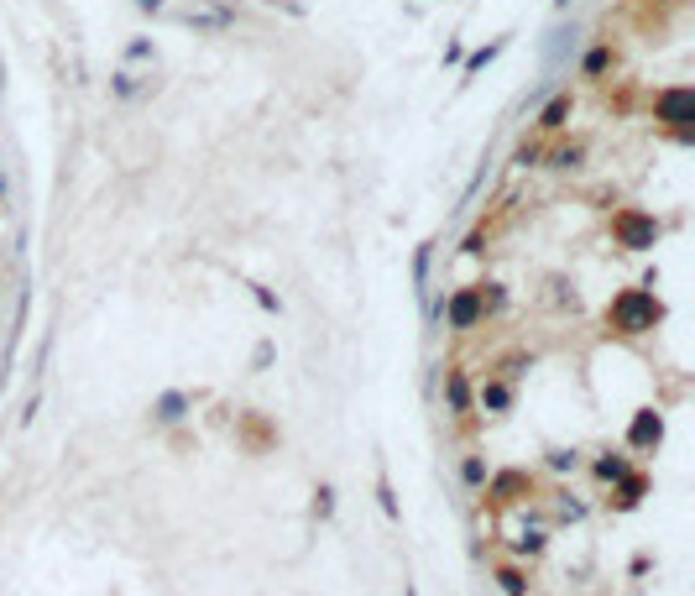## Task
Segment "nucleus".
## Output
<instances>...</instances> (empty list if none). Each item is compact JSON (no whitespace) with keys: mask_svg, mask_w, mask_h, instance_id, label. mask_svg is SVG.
<instances>
[{"mask_svg":"<svg viewBox=\"0 0 695 596\" xmlns=\"http://www.w3.org/2000/svg\"><path fill=\"white\" fill-rule=\"evenodd\" d=\"M664 325V298L638 283V288H622L612 304H607V330L622 335V340H643V335H654Z\"/></svg>","mask_w":695,"mask_h":596,"instance_id":"nucleus-1","label":"nucleus"},{"mask_svg":"<svg viewBox=\"0 0 695 596\" xmlns=\"http://www.w3.org/2000/svg\"><path fill=\"white\" fill-rule=\"evenodd\" d=\"M607 236L622 251H654L664 241V220L648 215V210H638V204H617L612 220H607Z\"/></svg>","mask_w":695,"mask_h":596,"instance_id":"nucleus-2","label":"nucleus"},{"mask_svg":"<svg viewBox=\"0 0 695 596\" xmlns=\"http://www.w3.org/2000/svg\"><path fill=\"white\" fill-rule=\"evenodd\" d=\"M528 497H539V476L534 471H523V466H492V476L481 481V502L492 513H513V508H523Z\"/></svg>","mask_w":695,"mask_h":596,"instance_id":"nucleus-3","label":"nucleus"},{"mask_svg":"<svg viewBox=\"0 0 695 596\" xmlns=\"http://www.w3.org/2000/svg\"><path fill=\"white\" fill-rule=\"evenodd\" d=\"M654 121L675 136V142H695V131H690V121H695V95H690V84H669V89H659L654 95Z\"/></svg>","mask_w":695,"mask_h":596,"instance_id":"nucleus-4","label":"nucleus"},{"mask_svg":"<svg viewBox=\"0 0 695 596\" xmlns=\"http://www.w3.org/2000/svg\"><path fill=\"white\" fill-rule=\"evenodd\" d=\"M178 27H194V32H204V37H220V32H230L236 27V6L230 0H189V6H173L168 11Z\"/></svg>","mask_w":695,"mask_h":596,"instance_id":"nucleus-5","label":"nucleus"},{"mask_svg":"<svg viewBox=\"0 0 695 596\" xmlns=\"http://www.w3.org/2000/svg\"><path fill=\"white\" fill-rule=\"evenodd\" d=\"M486 325V304H481V283H466L445 298V330L450 335H471Z\"/></svg>","mask_w":695,"mask_h":596,"instance_id":"nucleus-6","label":"nucleus"},{"mask_svg":"<svg viewBox=\"0 0 695 596\" xmlns=\"http://www.w3.org/2000/svg\"><path fill=\"white\" fill-rule=\"evenodd\" d=\"M439 372H445V382H439V393H445V414L460 419V424H471L476 419V382H471V372L460 361L439 366Z\"/></svg>","mask_w":695,"mask_h":596,"instance_id":"nucleus-7","label":"nucleus"},{"mask_svg":"<svg viewBox=\"0 0 695 596\" xmlns=\"http://www.w3.org/2000/svg\"><path fill=\"white\" fill-rule=\"evenodd\" d=\"M664 445V408H638L633 424H628V455H659Z\"/></svg>","mask_w":695,"mask_h":596,"instance_id":"nucleus-8","label":"nucleus"},{"mask_svg":"<svg viewBox=\"0 0 695 596\" xmlns=\"http://www.w3.org/2000/svg\"><path fill=\"white\" fill-rule=\"evenodd\" d=\"M648 492H654V476H648L643 466H633L628 476H617L612 487H607V508L612 513H633V508H643Z\"/></svg>","mask_w":695,"mask_h":596,"instance_id":"nucleus-9","label":"nucleus"},{"mask_svg":"<svg viewBox=\"0 0 695 596\" xmlns=\"http://www.w3.org/2000/svg\"><path fill=\"white\" fill-rule=\"evenodd\" d=\"M513 403H518V382H507V377H486V382H476V414H486V419H507L513 414Z\"/></svg>","mask_w":695,"mask_h":596,"instance_id":"nucleus-10","label":"nucleus"},{"mask_svg":"<svg viewBox=\"0 0 695 596\" xmlns=\"http://www.w3.org/2000/svg\"><path fill=\"white\" fill-rule=\"evenodd\" d=\"M586 471H591V481H596V487H612L617 476H628V471H633V455L607 445L601 455H591V461H586Z\"/></svg>","mask_w":695,"mask_h":596,"instance_id":"nucleus-11","label":"nucleus"},{"mask_svg":"<svg viewBox=\"0 0 695 596\" xmlns=\"http://www.w3.org/2000/svg\"><path fill=\"white\" fill-rule=\"evenodd\" d=\"M549 534H554L549 523H523V529L507 539V555H513V560H539L549 549Z\"/></svg>","mask_w":695,"mask_h":596,"instance_id":"nucleus-12","label":"nucleus"},{"mask_svg":"<svg viewBox=\"0 0 695 596\" xmlns=\"http://www.w3.org/2000/svg\"><path fill=\"white\" fill-rule=\"evenodd\" d=\"M570 116H575V95H570V89H560V95L544 100V110L534 116V126H539V136H554V131L570 126Z\"/></svg>","mask_w":695,"mask_h":596,"instance_id":"nucleus-13","label":"nucleus"},{"mask_svg":"<svg viewBox=\"0 0 695 596\" xmlns=\"http://www.w3.org/2000/svg\"><path fill=\"white\" fill-rule=\"evenodd\" d=\"M617 68V48H612V37H601V42H591V48L581 53V79L586 84H601Z\"/></svg>","mask_w":695,"mask_h":596,"instance_id":"nucleus-14","label":"nucleus"},{"mask_svg":"<svg viewBox=\"0 0 695 596\" xmlns=\"http://www.w3.org/2000/svg\"><path fill=\"white\" fill-rule=\"evenodd\" d=\"M189 408H194V393L173 387V393H157V398H152V419H157L162 429H173V424L189 419Z\"/></svg>","mask_w":695,"mask_h":596,"instance_id":"nucleus-15","label":"nucleus"},{"mask_svg":"<svg viewBox=\"0 0 695 596\" xmlns=\"http://www.w3.org/2000/svg\"><path fill=\"white\" fill-rule=\"evenodd\" d=\"M492 576H497V591L502 596H528V586H534V581H528V565L523 560H502Z\"/></svg>","mask_w":695,"mask_h":596,"instance_id":"nucleus-16","label":"nucleus"},{"mask_svg":"<svg viewBox=\"0 0 695 596\" xmlns=\"http://www.w3.org/2000/svg\"><path fill=\"white\" fill-rule=\"evenodd\" d=\"M549 508H554V523H586V513H591L570 487H554V492H549Z\"/></svg>","mask_w":695,"mask_h":596,"instance_id":"nucleus-17","label":"nucleus"},{"mask_svg":"<svg viewBox=\"0 0 695 596\" xmlns=\"http://www.w3.org/2000/svg\"><path fill=\"white\" fill-rule=\"evenodd\" d=\"M486 476H492V461H486L481 450H466V455H460V487H466V492H481Z\"/></svg>","mask_w":695,"mask_h":596,"instance_id":"nucleus-18","label":"nucleus"},{"mask_svg":"<svg viewBox=\"0 0 695 596\" xmlns=\"http://www.w3.org/2000/svg\"><path fill=\"white\" fill-rule=\"evenodd\" d=\"M549 168L554 173H581L586 168V142H560L549 152Z\"/></svg>","mask_w":695,"mask_h":596,"instance_id":"nucleus-19","label":"nucleus"},{"mask_svg":"<svg viewBox=\"0 0 695 596\" xmlns=\"http://www.w3.org/2000/svg\"><path fill=\"white\" fill-rule=\"evenodd\" d=\"M586 461H581V450L575 445H554V450H544V471H554V476H575Z\"/></svg>","mask_w":695,"mask_h":596,"instance_id":"nucleus-20","label":"nucleus"},{"mask_svg":"<svg viewBox=\"0 0 695 596\" xmlns=\"http://www.w3.org/2000/svg\"><path fill=\"white\" fill-rule=\"evenodd\" d=\"M142 89H152V84H147L142 74H131V68H121V74L110 79V95H115V100H136Z\"/></svg>","mask_w":695,"mask_h":596,"instance_id":"nucleus-21","label":"nucleus"},{"mask_svg":"<svg viewBox=\"0 0 695 596\" xmlns=\"http://www.w3.org/2000/svg\"><path fill=\"white\" fill-rule=\"evenodd\" d=\"M502 53H507V37H492V42H486V48H476V53L466 58V79H471V74H481L486 63H497Z\"/></svg>","mask_w":695,"mask_h":596,"instance_id":"nucleus-22","label":"nucleus"},{"mask_svg":"<svg viewBox=\"0 0 695 596\" xmlns=\"http://www.w3.org/2000/svg\"><path fill=\"white\" fill-rule=\"evenodd\" d=\"M528 366H534V356H528V351H513V356H502V361H497V377L518 382V377L528 372Z\"/></svg>","mask_w":695,"mask_h":596,"instance_id":"nucleus-23","label":"nucleus"},{"mask_svg":"<svg viewBox=\"0 0 695 596\" xmlns=\"http://www.w3.org/2000/svg\"><path fill=\"white\" fill-rule=\"evenodd\" d=\"M481 304H486V319H497L507 309V288L502 283H481Z\"/></svg>","mask_w":695,"mask_h":596,"instance_id":"nucleus-24","label":"nucleus"},{"mask_svg":"<svg viewBox=\"0 0 695 596\" xmlns=\"http://www.w3.org/2000/svg\"><path fill=\"white\" fill-rule=\"evenodd\" d=\"M429 262H434V246H419V257H413V283H419V298L429 293Z\"/></svg>","mask_w":695,"mask_h":596,"instance_id":"nucleus-25","label":"nucleus"},{"mask_svg":"<svg viewBox=\"0 0 695 596\" xmlns=\"http://www.w3.org/2000/svg\"><path fill=\"white\" fill-rule=\"evenodd\" d=\"M314 518H335V487H330V481H319V487H314Z\"/></svg>","mask_w":695,"mask_h":596,"instance_id":"nucleus-26","label":"nucleus"},{"mask_svg":"<svg viewBox=\"0 0 695 596\" xmlns=\"http://www.w3.org/2000/svg\"><path fill=\"white\" fill-rule=\"evenodd\" d=\"M267 440H272V429H267L262 419L246 414V445H251V450H267Z\"/></svg>","mask_w":695,"mask_h":596,"instance_id":"nucleus-27","label":"nucleus"},{"mask_svg":"<svg viewBox=\"0 0 695 596\" xmlns=\"http://www.w3.org/2000/svg\"><path fill=\"white\" fill-rule=\"evenodd\" d=\"M126 63H157V48L147 37H136V42H126Z\"/></svg>","mask_w":695,"mask_h":596,"instance_id":"nucleus-28","label":"nucleus"},{"mask_svg":"<svg viewBox=\"0 0 695 596\" xmlns=\"http://www.w3.org/2000/svg\"><path fill=\"white\" fill-rule=\"evenodd\" d=\"M539 157H544V147H539V142H523V147L513 152V163H518V168H534Z\"/></svg>","mask_w":695,"mask_h":596,"instance_id":"nucleus-29","label":"nucleus"},{"mask_svg":"<svg viewBox=\"0 0 695 596\" xmlns=\"http://www.w3.org/2000/svg\"><path fill=\"white\" fill-rule=\"evenodd\" d=\"M251 298H257V304H262L267 314H283V304H277V293H272V288H262V283H251Z\"/></svg>","mask_w":695,"mask_h":596,"instance_id":"nucleus-30","label":"nucleus"},{"mask_svg":"<svg viewBox=\"0 0 695 596\" xmlns=\"http://www.w3.org/2000/svg\"><path fill=\"white\" fill-rule=\"evenodd\" d=\"M377 497H382V513H387L392 523H398V497H392V487H387V476L377 481Z\"/></svg>","mask_w":695,"mask_h":596,"instance_id":"nucleus-31","label":"nucleus"},{"mask_svg":"<svg viewBox=\"0 0 695 596\" xmlns=\"http://www.w3.org/2000/svg\"><path fill=\"white\" fill-rule=\"evenodd\" d=\"M460 251H466V257H481V251H486V231H471Z\"/></svg>","mask_w":695,"mask_h":596,"instance_id":"nucleus-32","label":"nucleus"},{"mask_svg":"<svg viewBox=\"0 0 695 596\" xmlns=\"http://www.w3.org/2000/svg\"><path fill=\"white\" fill-rule=\"evenodd\" d=\"M136 6H142L147 16H157V11H168V0H136Z\"/></svg>","mask_w":695,"mask_h":596,"instance_id":"nucleus-33","label":"nucleus"},{"mask_svg":"<svg viewBox=\"0 0 695 596\" xmlns=\"http://www.w3.org/2000/svg\"><path fill=\"white\" fill-rule=\"evenodd\" d=\"M403 596H419V586H413V581H403Z\"/></svg>","mask_w":695,"mask_h":596,"instance_id":"nucleus-34","label":"nucleus"},{"mask_svg":"<svg viewBox=\"0 0 695 596\" xmlns=\"http://www.w3.org/2000/svg\"><path fill=\"white\" fill-rule=\"evenodd\" d=\"M575 6V0H554V11H570Z\"/></svg>","mask_w":695,"mask_h":596,"instance_id":"nucleus-35","label":"nucleus"},{"mask_svg":"<svg viewBox=\"0 0 695 596\" xmlns=\"http://www.w3.org/2000/svg\"><path fill=\"white\" fill-rule=\"evenodd\" d=\"M659 6H680V0H659Z\"/></svg>","mask_w":695,"mask_h":596,"instance_id":"nucleus-36","label":"nucleus"}]
</instances>
